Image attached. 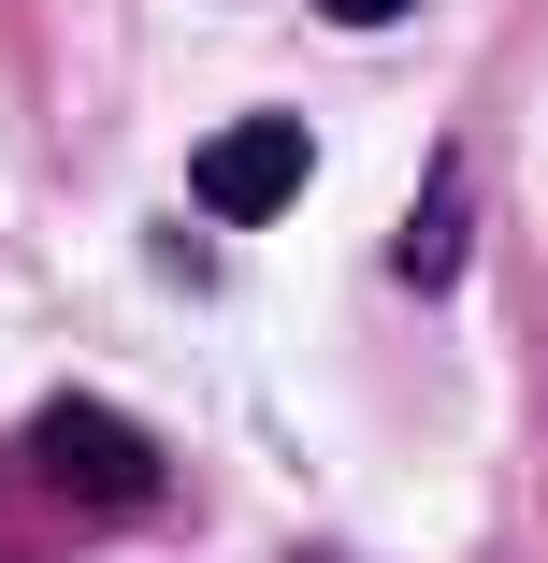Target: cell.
I'll return each instance as SVG.
<instances>
[{
  "instance_id": "1",
  "label": "cell",
  "mask_w": 548,
  "mask_h": 563,
  "mask_svg": "<svg viewBox=\"0 0 548 563\" xmlns=\"http://www.w3.org/2000/svg\"><path fill=\"white\" fill-rule=\"evenodd\" d=\"M30 477H58L72 506H145V492H159L145 433H131L116 405H87V390H58V405L30 419Z\"/></svg>"
},
{
  "instance_id": "3",
  "label": "cell",
  "mask_w": 548,
  "mask_h": 563,
  "mask_svg": "<svg viewBox=\"0 0 548 563\" xmlns=\"http://www.w3.org/2000/svg\"><path fill=\"white\" fill-rule=\"evenodd\" d=\"M462 188H477V174H462V145H448L433 188H418V217H404V289H448V275H462Z\"/></svg>"
},
{
  "instance_id": "2",
  "label": "cell",
  "mask_w": 548,
  "mask_h": 563,
  "mask_svg": "<svg viewBox=\"0 0 548 563\" xmlns=\"http://www.w3.org/2000/svg\"><path fill=\"white\" fill-rule=\"evenodd\" d=\"M303 117H232L202 159H188V188H202V217H232V232H260V217H289L303 202Z\"/></svg>"
},
{
  "instance_id": "4",
  "label": "cell",
  "mask_w": 548,
  "mask_h": 563,
  "mask_svg": "<svg viewBox=\"0 0 548 563\" xmlns=\"http://www.w3.org/2000/svg\"><path fill=\"white\" fill-rule=\"evenodd\" d=\"M333 30H390V15H418V0H317Z\"/></svg>"
}]
</instances>
